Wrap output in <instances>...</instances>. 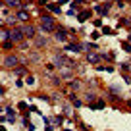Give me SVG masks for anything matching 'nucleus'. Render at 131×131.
<instances>
[{
    "label": "nucleus",
    "instance_id": "3",
    "mask_svg": "<svg viewBox=\"0 0 131 131\" xmlns=\"http://www.w3.org/2000/svg\"><path fill=\"white\" fill-rule=\"evenodd\" d=\"M16 64H18V58H16V56H8L6 60H4V66H6V68H14Z\"/></svg>",
    "mask_w": 131,
    "mask_h": 131
},
{
    "label": "nucleus",
    "instance_id": "10",
    "mask_svg": "<svg viewBox=\"0 0 131 131\" xmlns=\"http://www.w3.org/2000/svg\"><path fill=\"white\" fill-rule=\"evenodd\" d=\"M96 60H98V58H96V56H93V54H89V62H96Z\"/></svg>",
    "mask_w": 131,
    "mask_h": 131
},
{
    "label": "nucleus",
    "instance_id": "4",
    "mask_svg": "<svg viewBox=\"0 0 131 131\" xmlns=\"http://www.w3.org/2000/svg\"><path fill=\"white\" fill-rule=\"evenodd\" d=\"M6 6H10V8H23L25 4H21V0H6Z\"/></svg>",
    "mask_w": 131,
    "mask_h": 131
},
{
    "label": "nucleus",
    "instance_id": "6",
    "mask_svg": "<svg viewBox=\"0 0 131 131\" xmlns=\"http://www.w3.org/2000/svg\"><path fill=\"white\" fill-rule=\"evenodd\" d=\"M56 39H58V41H66V29H60L58 35H56Z\"/></svg>",
    "mask_w": 131,
    "mask_h": 131
},
{
    "label": "nucleus",
    "instance_id": "11",
    "mask_svg": "<svg viewBox=\"0 0 131 131\" xmlns=\"http://www.w3.org/2000/svg\"><path fill=\"white\" fill-rule=\"evenodd\" d=\"M123 50H125V52H131V46L127 45V42H125V45H123Z\"/></svg>",
    "mask_w": 131,
    "mask_h": 131
},
{
    "label": "nucleus",
    "instance_id": "7",
    "mask_svg": "<svg viewBox=\"0 0 131 131\" xmlns=\"http://www.w3.org/2000/svg\"><path fill=\"white\" fill-rule=\"evenodd\" d=\"M18 18H19L21 21H27V19H29V16H27L25 12H19V14H18Z\"/></svg>",
    "mask_w": 131,
    "mask_h": 131
},
{
    "label": "nucleus",
    "instance_id": "8",
    "mask_svg": "<svg viewBox=\"0 0 131 131\" xmlns=\"http://www.w3.org/2000/svg\"><path fill=\"white\" fill-rule=\"evenodd\" d=\"M37 45H39V46H45V45H46V39H45V37H39V39H37Z\"/></svg>",
    "mask_w": 131,
    "mask_h": 131
},
{
    "label": "nucleus",
    "instance_id": "5",
    "mask_svg": "<svg viewBox=\"0 0 131 131\" xmlns=\"http://www.w3.org/2000/svg\"><path fill=\"white\" fill-rule=\"evenodd\" d=\"M23 33H25L29 39H33V37H35V29H33V27H25V29H23Z\"/></svg>",
    "mask_w": 131,
    "mask_h": 131
},
{
    "label": "nucleus",
    "instance_id": "1",
    "mask_svg": "<svg viewBox=\"0 0 131 131\" xmlns=\"http://www.w3.org/2000/svg\"><path fill=\"white\" fill-rule=\"evenodd\" d=\"M42 31H46V33L54 31V19H52L50 16H45V18H42Z\"/></svg>",
    "mask_w": 131,
    "mask_h": 131
},
{
    "label": "nucleus",
    "instance_id": "2",
    "mask_svg": "<svg viewBox=\"0 0 131 131\" xmlns=\"http://www.w3.org/2000/svg\"><path fill=\"white\" fill-rule=\"evenodd\" d=\"M21 33H23V29H14V31L10 33V39L12 41H21V37H23Z\"/></svg>",
    "mask_w": 131,
    "mask_h": 131
},
{
    "label": "nucleus",
    "instance_id": "9",
    "mask_svg": "<svg viewBox=\"0 0 131 131\" xmlns=\"http://www.w3.org/2000/svg\"><path fill=\"white\" fill-rule=\"evenodd\" d=\"M71 102H73V104H75V106H81V100H77V98H75V96H71Z\"/></svg>",
    "mask_w": 131,
    "mask_h": 131
}]
</instances>
